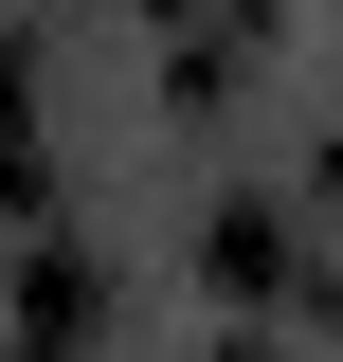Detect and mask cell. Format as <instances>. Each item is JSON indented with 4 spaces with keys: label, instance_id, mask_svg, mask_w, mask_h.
<instances>
[{
    "label": "cell",
    "instance_id": "3957f363",
    "mask_svg": "<svg viewBox=\"0 0 343 362\" xmlns=\"http://www.w3.org/2000/svg\"><path fill=\"white\" fill-rule=\"evenodd\" d=\"M0 199H37V109H18V37H0Z\"/></svg>",
    "mask_w": 343,
    "mask_h": 362
},
{
    "label": "cell",
    "instance_id": "6da1fadb",
    "mask_svg": "<svg viewBox=\"0 0 343 362\" xmlns=\"http://www.w3.org/2000/svg\"><path fill=\"white\" fill-rule=\"evenodd\" d=\"M199 254H217V290H289V272H307V199H271V181H235V199L199 218Z\"/></svg>",
    "mask_w": 343,
    "mask_h": 362
},
{
    "label": "cell",
    "instance_id": "7a4b0ae2",
    "mask_svg": "<svg viewBox=\"0 0 343 362\" xmlns=\"http://www.w3.org/2000/svg\"><path fill=\"white\" fill-rule=\"evenodd\" d=\"M90 326H109V272H90L73 235H37V254H18V344H90Z\"/></svg>",
    "mask_w": 343,
    "mask_h": 362
}]
</instances>
